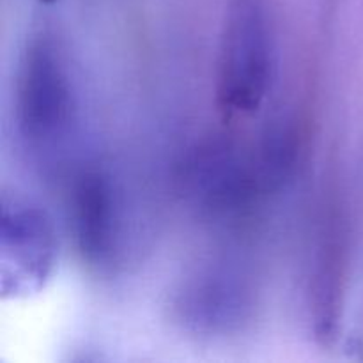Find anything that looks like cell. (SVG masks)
<instances>
[{
    "instance_id": "7a4b0ae2",
    "label": "cell",
    "mask_w": 363,
    "mask_h": 363,
    "mask_svg": "<svg viewBox=\"0 0 363 363\" xmlns=\"http://www.w3.org/2000/svg\"><path fill=\"white\" fill-rule=\"evenodd\" d=\"M14 121L20 138L35 152L66 144L77 123V96L66 55L43 32L28 39L18 60Z\"/></svg>"
},
{
    "instance_id": "5b68a950",
    "label": "cell",
    "mask_w": 363,
    "mask_h": 363,
    "mask_svg": "<svg viewBox=\"0 0 363 363\" xmlns=\"http://www.w3.org/2000/svg\"><path fill=\"white\" fill-rule=\"evenodd\" d=\"M69 213L82 261L94 272H112L124 248L123 204L112 177L96 167L78 172L71 188Z\"/></svg>"
},
{
    "instance_id": "8992f818",
    "label": "cell",
    "mask_w": 363,
    "mask_h": 363,
    "mask_svg": "<svg viewBox=\"0 0 363 363\" xmlns=\"http://www.w3.org/2000/svg\"><path fill=\"white\" fill-rule=\"evenodd\" d=\"M57 238L52 220L38 206L4 202L0 215V277L11 296L41 289L55 266Z\"/></svg>"
},
{
    "instance_id": "3957f363",
    "label": "cell",
    "mask_w": 363,
    "mask_h": 363,
    "mask_svg": "<svg viewBox=\"0 0 363 363\" xmlns=\"http://www.w3.org/2000/svg\"><path fill=\"white\" fill-rule=\"evenodd\" d=\"M277 43L266 0H230L222 30L216 98L229 116L255 113L272 91Z\"/></svg>"
},
{
    "instance_id": "6da1fadb",
    "label": "cell",
    "mask_w": 363,
    "mask_h": 363,
    "mask_svg": "<svg viewBox=\"0 0 363 363\" xmlns=\"http://www.w3.org/2000/svg\"><path fill=\"white\" fill-rule=\"evenodd\" d=\"M184 201L202 220L238 225L273 194L255 149L227 138H208L184 155L177 174Z\"/></svg>"
},
{
    "instance_id": "277c9868",
    "label": "cell",
    "mask_w": 363,
    "mask_h": 363,
    "mask_svg": "<svg viewBox=\"0 0 363 363\" xmlns=\"http://www.w3.org/2000/svg\"><path fill=\"white\" fill-rule=\"evenodd\" d=\"M255 286L241 268L208 264L181 282L172 298V318L186 333L202 339L240 335L255 315Z\"/></svg>"
}]
</instances>
